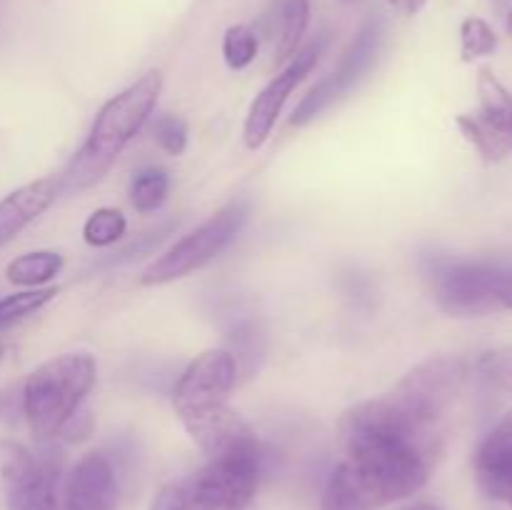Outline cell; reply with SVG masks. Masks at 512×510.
<instances>
[{
	"label": "cell",
	"instance_id": "cell-24",
	"mask_svg": "<svg viewBox=\"0 0 512 510\" xmlns=\"http://www.w3.org/2000/svg\"><path fill=\"white\" fill-rule=\"evenodd\" d=\"M498 50V35H495L493 25L483 18H465L460 25V55L465 63L473 60L488 58Z\"/></svg>",
	"mask_w": 512,
	"mask_h": 510
},
{
	"label": "cell",
	"instance_id": "cell-14",
	"mask_svg": "<svg viewBox=\"0 0 512 510\" xmlns=\"http://www.w3.org/2000/svg\"><path fill=\"white\" fill-rule=\"evenodd\" d=\"M220 328L230 343L238 373H243L245 378L253 375L268 350V328H265L263 315L248 300H230L220 313Z\"/></svg>",
	"mask_w": 512,
	"mask_h": 510
},
{
	"label": "cell",
	"instance_id": "cell-26",
	"mask_svg": "<svg viewBox=\"0 0 512 510\" xmlns=\"http://www.w3.org/2000/svg\"><path fill=\"white\" fill-rule=\"evenodd\" d=\"M175 225H178V220H168V223L158 225L155 230H148V233L138 235L133 243H128L125 248H120L115 255H110V258L100 260L98 265H93V270H108V268H115V265H125V263H130V260L150 255L160 243H163L165 238H168L170 233H173Z\"/></svg>",
	"mask_w": 512,
	"mask_h": 510
},
{
	"label": "cell",
	"instance_id": "cell-16",
	"mask_svg": "<svg viewBox=\"0 0 512 510\" xmlns=\"http://www.w3.org/2000/svg\"><path fill=\"white\" fill-rule=\"evenodd\" d=\"M60 195V178H38L0 200V248L40 218Z\"/></svg>",
	"mask_w": 512,
	"mask_h": 510
},
{
	"label": "cell",
	"instance_id": "cell-32",
	"mask_svg": "<svg viewBox=\"0 0 512 510\" xmlns=\"http://www.w3.org/2000/svg\"><path fill=\"white\" fill-rule=\"evenodd\" d=\"M508 33L512 35V8H510V13H508Z\"/></svg>",
	"mask_w": 512,
	"mask_h": 510
},
{
	"label": "cell",
	"instance_id": "cell-28",
	"mask_svg": "<svg viewBox=\"0 0 512 510\" xmlns=\"http://www.w3.org/2000/svg\"><path fill=\"white\" fill-rule=\"evenodd\" d=\"M388 5L395 13L403 15V18H413V15H418L428 5V0H388Z\"/></svg>",
	"mask_w": 512,
	"mask_h": 510
},
{
	"label": "cell",
	"instance_id": "cell-3",
	"mask_svg": "<svg viewBox=\"0 0 512 510\" xmlns=\"http://www.w3.org/2000/svg\"><path fill=\"white\" fill-rule=\"evenodd\" d=\"M95 378L98 363L88 353L55 355L25 378L20 388L23 415L38 443H53L65 433L85 395L93 390Z\"/></svg>",
	"mask_w": 512,
	"mask_h": 510
},
{
	"label": "cell",
	"instance_id": "cell-8",
	"mask_svg": "<svg viewBox=\"0 0 512 510\" xmlns=\"http://www.w3.org/2000/svg\"><path fill=\"white\" fill-rule=\"evenodd\" d=\"M380 45H383V23L380 20H370V23H365L360 28L353 43L348 45V50L340 58L338 68L330 75H325L320 83H315L308 90V95L300 100L290 123L295 128H303V125L313 123L318 115H323L330 105L338 103L345 93H350L373 70L375 60L380 55Z\"/></svg>",
	"mask_w": 512,
	"mask_h": 510
},
{
	"label": "cell",
	"instance_id": "cell-1",
	"mask_svg": "<svg viewBox=\"0 0 512 510\" xmlns=\"http://www.w3.org/2000/svg\"><path fill=\"white\" fill-rule=\"evenodd\" d=\"M428 478L430 455L413 445L353 450L330 473L320 510H380L423 490Z\"/></svg>",
	"mask_w": 512,
	"mask_h": 510
},
{
	"label": "cell",
	"instance_id": "cell-33",
	"mask_svg": "<svg viewBox=\"0 0 512 510\" xmlns=\"http://www.w3.org/2000/svg\"><path fill=\"white\" fill-rule=\"evenodd\" d=\"M495 3H498V5H503V3H505V0H495Z\"/></svg>",
	"mask_w": 512,
	"mask_h": 510
},
{
	"label": "cell",
	"instance_id": "cell-34",
	"mask_svg": "<svg viewBox=\"0 0 512 510\" xmlns=\"http://www.w3.org/2000/svg\"><path fill=\"white\" fill-rule=\"evenodd\" d=\"M345 3H355V0H345Z\"/></svg>",
	"mask_w": 512,
	"mask_h": 510
},
{
	"label": "cell",
	"instance_id": "cell-19",
	"mask_svg": "<svg viewBox=\"0 0 512 510\" xmlns=\"http://www.w3.org/2000/svg\"><path fill=\"white\" fill-rule=\"evenodd\" d=\"M63 265V255L55 253V250H33V253L10 260L8 268H5V278L13 285H23V288H40V285L50 283L63 270Z\"/></svg>",
	"mask_w": 512,
	"mask_h": 510
},
{
	"label": "cell",
	"instance_id": "cell-2",
	"mask_svg": "<svg viewBox=\"0 0 512 510\" xmlns=\"http://www.w3.org/2000/svg\"><path fill=\"white\" fill-rule=\"evenodd\" d=\"M160 93H163V73L150 70L98 110L88 140L60 175V195H73L90 188L113 168L125 145L150 118Z\"/></svg>",
	"mask_w": 512,
	"mask_h": 510
},
{
	"label": "cell",
	"instance_id": "cell-15",
	"mask_svg": "<svg viewBox=\"0 0 512 510\" xmlns=\"http://www.w3.org/2000/svg\"><path fill=\"white\" fill-rule=\"evenodd\" d=\"M475 478L485 495L512 503V408L475 453Z\"/></svg>",
	"mask_w": 512,
	"mask_h": 510
},
{
	"label": "cell",
	"instance_id": "cell-25",
	"mask_svg": "<svg viewBox=\"0 0 512 510\" xmlns=\"http://www.w3.org/2000/svg\"><path fill=\"white\" fill-rule=\"evenodd\" d=\"M260 40L250 25H230L223 38V58L230 70H243L258 58Z\"/></svg>",
	"mask_w": 512,
	"mask_h": 510
},
{
	"label": "cell",
	"instance_id": "cell-18",
	"mask_svg": "<svg viewBox=\"0 0 512 510\" xmlns=\"http://www.w3.org/2000/svg\"><path fill=\"white\" fill-rule=\"evenodd\" d=\"M310 23V0H280L278 8V45L275 63L283 65L300 50Z\"/></svg>",
	"mask_w": 512,
	"mask_h": 510
},
{
	"label": "cell",
	"instance_id": "cell-20",
	"mask_svg": "<svg viewBox=\"0 0 512 510\" xmlns=\"http://www.w3.org/2000/svg\"><path fill=\"white\" fill-rule=\"evenodd\" d=\"M455 123H458L463 138L483 155L485 163H500V160H505L512 153L508 140L498 133V128L480 110L478 113L458 115Z\"/></svg>",
	"mask_w": 512,
	"mask_h": 510
},
{
	"label": "cell",
	"instance_id": "cell-5",
	"mask_svg": "<svg viewBox=\"0 0 512 510\" xmlns=\"http://www.w3.org/2000/svg\"><path fill=\"white\" fill-rule=\"evenodd\" d=\"M468 365L455 355H435L415 365L393 390L390 398L423 433L438 438L445 415L463 393Z\"/></svg>",
	"mask_w": 512,
	"mask_h": 510
},
{
	"label": "cell",
	"instance_id": "cell-30",
	"mask_svg": "<svg viewBox=\"0 0 512 510\" xmlns=\"http://www.w3.org/2000/svg\"><path fill=\"white\" fill-rule=\"evenodd\" d=\"M500 305H503V310H512V268H503V278H500Z\"/></svg>",
	"mask_w": 512,
	"mask_h": 510
},
{
	"label": "cell",
	"instance_id": "cell-21",
	"mask_svg": "<svg viewBox=\"0 0 512 510\" xmlns=\"http://www.w3.org/2000/svg\"><path fill=\"white\" fill-rule=\"evenodd\" d=\"M170 175L163 168H140L130 178V203L140 213H155L168 200Z\"/></svg>",
	"mask_w": 512,
	"mask_h": 510
},
{
	"label": "cell",
	"instance_id": "cell-7",
	"mask_svg": "<svg viewBox=\"0 0 512 510\" xmlns=\"http://www.w3.org/2000/svg\"><path fill=\"white\" fill-rule=\"evenodd\" d=\"M503 265L485 260H438L430 268V288L443 313L453 318H483L500 305Z\"/></svg>",
	"mask_w": 512,
	"mask_h": 510
},
{
	"label": "cell",
	"instance_id": "cell-17",
	"mask_svg": "<svg viewBox=\"0 0 512 510\" xmlns=\"http://www.w3.org/2000/svg\"><path fill=\"white\" fill-rule=\"evenodd\" d=\"M478 98L480 113L498 128L512 148V93L495 78L490 68H480L478 73Z\"/></svg>",
	"mask_w": 512,
	"mask_h": 510
},
{
	"label": "cell",
	"instance_id": "cell-12",
	"mask_svg": "<svg viewBox=\"0 0 512 510\" xmlns=\"http://www.w3.org/2000/svg\"><path fill=\"white\" fill-rule=\"evenodd\" d=\"M238 363L225 348H210L195 355L193 363L183 370L173 390V408L178 418L198 410L228 403L230 390L238 383Z\"/></svg>",
	"mask_w": 512,
	"mask_h": 510
},
{
	"label": "cell",
	"instance_id": "cell-9",
	"mask_svg": "<svg viewBox=\"0 0 512 510\" xmlns=\"http://www.w3.org/2000/svg\"><path fill=\"white\" fill-rule=\"evenodd\" d=\"M55 468L15 440H0V483L8 510H58Z\"/></svg>",
	"mask_w": 512,
	"mask_h": 510
},
{
	"label": "cell",
	"instance_id": "cell-31",
	"mask_svg": "<svg viewBox=\"0 0 512 510\" xmlns=\"http://www.w3.org/2000/svg\"><path fill=\"white\" fill-rule=\"evenodd\" d=\"M403 510H443V508L435 503H415V505H408V508H403Z\"/></svg>",
	"mask_w": 512,
	"mask_h": 510
},
{
	"label": "cell",
	"instance_id": "cell-4",
	"mask_svg": "<svg viewBox=\"0 0 512 510\" xmlns=\"http://www.w3.org/2000/svg\"><path fill=\"white\" fill-rule=\"evenodd\" d=\"M263 463L208 460L188 478L165 485L150 510H245L258 490Z\"/></svg>",
	"mask_w": 512,
	"mask_h": 510
},
{
	"label": "cell",
	"instance_id": "cell-23",
	"mask_svg": "<svg viewBox=\"0 0 512 510\" xmlns=\"http://www.w3.org/2000/svg\"><path fill=\"white\" fill-rule=\"evenodd\" d=\"M55 295H58V288H30L13 295H5L0 300V330L28 318V315L38 313L50 300H55Z\"/></svg>",
	"mask_w": 512,
	"mask_h": 510
},
{
	"label": "cell",
	"instance_id": "cell-6",
	"mask_svg": "<svg viewBox=\"0 0 512 510\" xmlns=\"http://www.w3.org/2000/svg\"><path fill=\"white\" fill-rule=\"evenodd\" d=\"M250 215V205L245 200H233L218 213L210 215L203 225L180 238L168 253L160 255L153 265L143 270L138 278L140 285H165L185 278L195 270L205 268L213 258H218L225 248L243 230Z\"/></svg>",
	"mask_w": 512,
	"mask_h": 510
},
{
	"label": "cell",
	"instance_id": "cell-27",
	"mask_svg": "<svg viewBox=\"0 0 512 510\" xmlns=\"http://www.w3.org/2000/svg\"><path fill=\"white\" fill-rule=\"evenodd\" d=\"M153 135L165 153L183 155L188 150V123L180 115H160L153 125Z\"/></svg>",
	"mask_w": 512,
	"mask_h": 510
},
{
	"label": "cell",
	"instance_id": "cell-22",
	"mask_svg": "<svg viewBox=\"0 0 512 510\" xmlns=\"http://www.w3.org/2000/svg\"><path fill=\"white\" fill-rule=\"evenodd\" d=\"M125 230H128V220L118 208H98L85 220L83 240L93 248H108L123 238Z\"/></svg>",
	"mask_w": 512,
	"mask_h": 510
},
{
	"label": "cell",
	"instance_id": "cell-13",
	"mask_svg": "<svg viewBox=\"0 0 512 510\" xmlns=\"http://www.w3.org/2000/svg\"><path fill=\"white\" fill-rule=\"evenodd\" d=\"M118 483L103 453H88L70 468L63 488V510H115Z\"/></svg>",
	"mask_w": 512,
	"mask_h": 510
},
{
	"label": "cell",
	"instance_id": "cell-29",
	"mask_svg": "<svg viewBox=\"0 0 512 510\" xmlns=\"http://www.w3.org/2000/svg\"><path fill=\"white\" fill-rule=\"evenodd\" d=\"M18 403L23 405V393H13V388L0 390V420L10 418Z\"/></svg>",
	"mask_w": 512,
	"mask_h": 510
},
{
	"label": "cell",
	"instance_id": "cell-11",
	"mask_svg": "<svg viewBox=\"0 0 512 510\" xmlns=\"http://www.w3.org/2000/svg\"><path fill=\"white\" fill-rule=\"evenodd\" d=\"M193 443L208 455V460H253L263 463L260 443L253 428L230 408L228 403L198 410L180 418Z\"/></svg>",
	"mask_w": 512,
	"mask_h": 510
},
{
	"label": "cell",
	"instance_id": "cell-10",
	"mask_svg": "<svg viewBox=\"0 0 512 510\" xmlns=\"http://www.w3.org/2000/svg\"><path fill=\"white\" fill-rule=\"evenodd\" d=\"M325 40L318 38L313 43H308L305 48H300L293 58L288 60L283 70L255 95V100L250 103L248 118L243 125V140L250 150L263 148L265 140L273 133L275 123H278L280 113H283L285 103H288L290 93L303 83L310 75V70L318 65L320 55H323Z\"/></svg>",
	"mask_w": 512,
	"mask_h": 510
}]
</instances>
